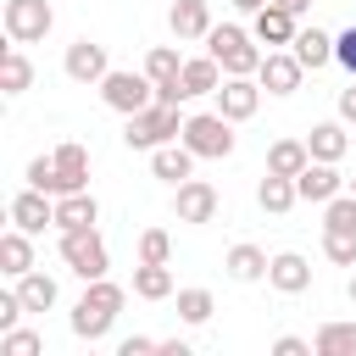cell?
<instances>
[{
  "label": "cell",
  "instance_id": "47",
  "mask_svg": "<svg viewBox=\"0 0 356 356\" xmlns=\"http://www.w3.org/2000/svg\"><path fill=\"white\" fill-rule=\"evenodd\" d=\"M345 189H350V195H356V178H350V184H345Z\"/></svg>",
  "mask_w": 356,
  "mask_h": 356
},
{
  "label": "cell",
  "instance_id": "1",
  "mask_svg": "<svg viewBox=\"0 0 356 356\" xmlns=\"http://www.w3.org/2000/svg\"><path fill=\"white\" fill-rule=\"evenodd\" d=\"M122 300H128V289L122 284H111V278H89L83 284V295H78V306H72V334L78 339H106L111 334V323H117V312H122Z\"/></svg>",
  "mask_w": 356,
  "mask_h": 356
},
{
  "label": "cell",
  "instance_id": "19",
  "mask_svg": "<svg viewBox=\"0 0 356 356\" xmlns=\"http://www.w3.org/2000/svg\"><path fill=\"white\" fill-rule=\"evenodd\" d=\"M167 28H172V39H206L217 22H211V6L206 0H172Z\"/></svg>",
  "mask_w": 356,
  "mask_h": 356
},
{
  "label": "cell",
  "instance_id": "3",
  "mask_svg": "<svg viewBox=\"0 0 356 356\" xmlns=\"http://www.w3.org/2000/svg\"><path fill=\"white\" fill-rule=\"evenodd\" d=\"M184 134V117H178V106H167V100H150L145 111H134L128 117V128H122V145L128 150H156V145H172Z\"/></svg>",
  "mask_w": 356,
  "mask_h": 356
},
{
  "label": "cell",
  "instance_id": "22",
  "mask_svg": "<svg viewBox=\"0 0 356 356\" xmlns=\"http://www.w3.org/2000/svg\"><path fill=\"white\" fill-rule=\"evenodd\" d=\"M222 267H228V278H234V284H256V278H267L273 256H267L261 245H250V239H245V245H234V250L222 256Z\"/></svg>",
  "mask_w": 356,
  "mask_h": 356
},
{
  "label": "cell",
  "instance_id": "45",
  "mask_svg": "<svg viewBox=\"0 0 356 356\" xmlns=\"http://www.w3.org/2000/svg\"><path fill=\"white\" fill-rule=\"evenodd\" d=\"M234 6H239V11H261L267 0H234Z\"/></svg>",
  "mask_w": 356,
  "mask_h": 356
},
{
  "label": "cell",
  "instance_id": "46",
  "mask_svg": "<svg viewBox=\"0 0 356 356\" xmlns=\"http://www.w3.org/2000/svg\"><path fill=\"white\" fill-rule=\"evenodd\" d=\"M350 306H356V273H350Z\"/></svg>",
  "mask_w": 356,
  "mask_h": 356
},
{
  "label": "cell",
  "instance_id": "2",
  "mask_svg": "<svg viewBox=\"0 0 356 356\" xmlns=\"http://www.w3.org/2000/svg\"><path fill=\"white\" fill-rule=\"evenodd\" d=\"M256 44H261V39H256L250 28H239V22H222V28L206 33V50L222 61L228 78H256V67H261V50H256Z\"/></svg>",
  "mask_w": 356,
  "mask_h": 356
},
{
  "label": "cell",
  "instance_id": "17",
  "mask_svg": "<svg viewBox=\"0 0 356 356\" xmlns=\"http://www.w3.org/2000/svg\"><path fill=\"white\" fill-rule=\"evenodd\" d=\"M267 284H273L278 295H300V289H312V261H306L300 250H278L273 267H267Z\"/></svg>",
  "mask_w": 356,
  "mask_h": 356
},
{
  "label": "cell",
  "instance_id": "29",
  "mask_svg": "<svg viewBox=\"0 0 356 356\" xmlns=\"http://www.w3.org/2000/svg\"><path fill=\"white\" fill-rule=\"evenodd\" d=\"M312 350L317 356H356V323H323L312 334Z\"/></svg>",
  "mask_w": 356,
  "mask_h": 356
},
{
  "label": "cell",
  "instance_id": "34",
  "mask_svg": "<svg viewBox=\"0 0 356 356\" xmlns=\"http://www.w3.org/2000/svg\"><path fill=\"white\" fill-rule=\"evenodd\" d=\"M39 350H44V339L33 328H6L0 334V356H39Z\"/></svg>",
  "mask_w": 356,
  "mask_h": 356
},
{
  "label": "cell",
  "instance_id": "16",
  "mask_svg": "<svg viewBox=\"0 0 356 356\" xmlns=\"http://www.w3.org/2000/svg\"><path fill=\"white\" fill-rule=\"evenodd\" d=\"M195 150L184 145V139H172V145H156L150 150V172L161 178V184H184V178H195Z\"/></svg>",
  "mask_w": 356,
  "mask_h": 356
},
{
  "label": "cell",
  "instance_id": "20",
  "mask_svg": "<svg viewBox=\"0 0 356 356\" xmlns=\"http://www.w3.org/2000/svg\"><path fill=\"white\" fill-rule=\"evenodd\" d=\"M95 222H100V200L89 189L56 195V228H95Z\"/></svg>",
  "mask_w": 356,
  "mask_h": 356
},
{
  "label": "cell",
  "instance_id": "38",
  "mask_svg": "<svg viewBox=\"0 0 356 356\" xmlns=\"http://www.w3.org/2000/svg\"><path fill=\"white\" fill-rule=\"evenodd\" d=\"M22 312H28V306H22V295H17V289H0V334H6V328H17V317H22Z\"/></svg>",
  "mask_w": 356,
  "mask_h": 356
},
{
  "label": "cell",
  "instance_id": "26",
  "mask_svg": "<svg viewBox=\"0 0 356 356\" xmlns=\"http://www.w3.org/2000/svg\"><path fill=\"white\" fill-rule=\"evenodd\" d=\"M256 200H261V211H273V217H284L295 200H300V189H295V178H284V172H267L261 184H256Z\"/></svg>",
  "mask_w": 356,
  "mask_h": 356
},
{
  "label": "cell",
  "instance_id": "4",
  "mask_svg": "<svg viewBox=\"0 0 356 356\" xmlns=\"http://www.w3.org/2000/svg\"><path fill=\"white\" fill-rule=\"evenodd\" d=\"M200 161H222V156H234V122L222 117V111H195V117H184V134H178Z\"/></svg>",
  "mask_w": 356,
  "mask_h": 356
},
{
  "label": "cell",
  "instance_id": "24",
  "mask_svg": "<svg viewBox=\"0 0 356 356\" xmlns=\"http://www.w3.org/2000/svg\"><path fill=\"white\" fill-rule=\"evenodd\" d=\"M289 50L300 56V67H306V72H317V67H328V61H334V33H323V28H300Z\"/></svg>",
  "mask_w": 356,
  "mask_h": 356
},
{
  "label": "cell",
  "instance_id": "44",
  "mask_svg": "<svg viewBox=\"0 0 356 356\" xmlns=\"http://www.w3.org/2000/svg\"><path fill=\"white\" fill-rule=\"evenodd\" d=\"M273 6H284V11H295V17H300V11L312 6V0H273Z\"/></svg>",
  "mask_w": 356,
  "mask_h": 356
},
{
  "label": "cell",
  "instance_id": "31",
  "mask_svg": "<svg viewBox=\"0 0 356 356\" xmlns=\"http://www.w3.org/2000/svg\"><path fill=\"white\" fill-rule=\"evenodd\" d=\"M211 312H217V300H211V289H178V317H184L189 328H200V323H211Z\"/></svg>",
  "mask_w": 356,
  "mask_h": 356
},
{
  "label": "cell",
  "instance_id": "33",
  "mask_svg": "<svg viewBox=\"0 0 356 356\" xmlns=\"http://www.w3.org/2000/svg\"><path fill=\"white\" fill-rule=\"evenodd\" d=\"M145 72H150L156 83H172V78L184 72V56H178L172 44H150V56H145Z\"/></svg>",
  "mask_w": 356,
  "mask_h": 356
},
{
  "label": "cell",
  "instance_id": "39",
  "mask_svg": "<svg viewBox=\"0 0 356 356\" xmlns=\"http://www.w3.org/2000/svg\"><path fill=\"white\" fill-rule=\"evenodd\" d=\"M150 350H161V339H150V334H128L117 345V356H150Z\"/></svg>",
  "mask_w": 356,
  "mask_h": 356
},
{
  "label": "cell",
  "instance_id": "5",
  "mask_svg": "<svg viewBox=\"0 0 356 356\" xmlns=\"http://www.w3.org/2000/svg\"><path fill=\"white\" fill-rule=\"evenodd\" d=\"M56 250H61L67 273H78L83 284H89V278H106V267H111L100 228H61V245H56Z\"/></svg>",
  "mask_w": 356,
  "mask_h": 356
},
{
  "label": "cell",
  "instance_id": "25",
  "mask_svg": "<svg viewBox=\"0 0 356 356\" xmlns=\"http://www.w3.org/2000/svg\"><path fill=\"white\" fill-rule=\"evenodd\" d=\"M306 145H312V161H345V150H350L345 122H312Z\"/></svg>",
  "mask_w": 356,
  "mask_h": 356
},
{
  "label": "cell",
  "instance_id": "36",
  "mask_svg": "<svg viewBox=\"0 0 356 356\" xmlns=\"http://www.w3.org/2000/svg\"><path fill=\"white\" fill-rule=\"evenodd\" d=\"M28 184L44 189V195H56V156H33L28 161Z\"/></svg>",
  "mask_w": 356,
  "mask_h": 356
},
{
  "label": "cell",
  "instance_id": "10",
  "mask_svg": "<svg viewBox=\"0 0 356 356\" xmlns=\"http://www.w3.org/2000/svg\"><path fill=\"white\" fill-rule=\"evenodd\" d=\"M345 184H350V178L339 172V161H306V172L295 178L300 200H312V206H328V200H334Z\"/></svg>",
  "mask_w": 356,
  "mask_h": 356
},
{
  "label": "cell",
  "instance_id": "6",
  "mask_svg": "<svg viewBox=\"0 0 356 356\" xmlns=\"http://www.w3.org/2000/svg\"><path fill=\"white\" fill-rule=\"evenodd\" d=\"M95 89H100V100H106L111 111H122V117H134V111H145V106L156 100V78H150V72H117V67H111Z\"/></svg>",
  "mask_w": 356,
  "mask_h": 356
},
{
  "label": "cell",
  "instance_id": "37",
  "mask_svg": "<svg viewBox=\"0 0 356 356\" xmlns=\"http://www.w3.org/2000/svg\"><path fill=\"white\" fill-rule=\"evenodd\" d=\"M334 61L356 78V28H345V33H334Z\"/></svg>",
  "mask_w": 356,
  "mask_h": 356
},
{
  "label": "cell",
  "instance_id": "32",
  "mask_svg": "<svg viewBox=\"0 0 356 356\" xmlns=\"http://www.w3.org/2000/svg\"><path fill=\"white\" fill-rule=\"evenodd\" d=\"M323 256L334 267H356V228H323Z\"/></svg>",
  "mask_w": 356,
  "mask_h": 356
},
{
  "label": "cell",
  "instance_id": "18",
  "mask_svg": "<svg viewBox=\"0 0 356 356\" xmlns=\"http://www.w3.org/2000/svg\"><path fill=\"white\" fill-rule=\"evenodd\" d=\"M222 78H228V72H222V61H217L211 50H206V56H189V61H184V72H178V83H184V95H189V100H195V95H217V89H222Z\"/></svg>",
  "mask_w": 356,
  "mask_h": 356
},
{
  "label": "cell",
  "instance_id": "27",
  "mask_svg": "<svg viewBox=\"0 0 356 356\" xmlns=\"http://www.w3.org/2000/svg\"><path fill=\"white\" fill-rule=\"evenodd\" d=\"M134 295H139V300H167V295H172L167 261H139V267H134Z\"/></svg>",
  "mask_w": 356,
  "mask_h": 356
},
{
  "label": "cell",
  "instance_id": "15",
  "mask_svg": "<svg viewBox=\"0 0 356 356\" xmlns=\"http://www.w3.org/2000/svg\"><path fill=\"white\" fill-rule=\"evenodd\" d=\"M50 156H56V195H72V189H89V150H83L78 139H67V145H56Z\"/></svg>",
  "mask_w": 356,
  "mask_h": 356
},
{
  "label": "cell",
  "instance_id": "9",
  "mask_svg": "<svg viewBox=\"0 0 356 356\" xmlns=\"http://www.w3.org/2000/svg\"><path fill=\"white\" fill-rule=\"evenodd\" d=\"M300 78H306V67H300V56H295V50H267V56H261V67H256V83H261L267 95H295V89H300Z\"/></svg>",
  "mask_w": 356,
  "mask_h": 356
},
{
  "label": "cell",
  "instance_id": "42",
  "mask_svg": "<svg viewBox=\"0 0 356 356\" xmlns=\"http://www.w3.org/2000/svg\"><path fill=\"white\" fill-rule=\"evenodd\" d=\"M156 100H167V106H178V100H189V95H184V83L172 78V83H156Z\"/></svg>",
  "mask_w": 356,
  "mask_h": 356
},
{
  "label": "cell",
  "instance_id": "23",
  "mask_svg": "<svg viewBox=\"0 0 356 356\" xmlns=\"http://www.w3.org/2000/svg\"><path fill=\"white\" fill-rule=\"evenodd\" d=\"M306 161H312V145H306V139H273V145H267V172L300 178Z\"/></svg>",
  "mask_w": 356,
  "mask_h": 356
},
{
  "label": "cell",
  "instance_id": "8",
  "mask_svg": "<svg viewBox=\"0 0 356 356\" xmlns=\"http://www.w3.org/2000/svg\"><path fill=\"white\" fill-rule=\"evenodd\" d=\"M172 217L189 222V228L211 222V217H217V189H211L206 178H184V184H172Z\"/></svg>",
  "mask_w": 356,
  "mask_h": 356
},
{
  "label": "cell",
  "instance_id": "7",
  "mask_svg": "<svg viewBox=\"0 0 356 356\" xmlns=\"http://www.w3.org/2000/svg\"><path fill=\"white\" fill-rule=\"evenodd\" d=\"M0 22H6V39H11V44H33V39L50 33L56 11H50V0H6Z\"/></svg>",
  "mask_w": 356,
  "mask_h": 356
},
{
  "label": "cell",
  "instance_id": "12",
  "mask_svg": "<svg viewBox=\"0 0 356 356\" xmlns=\"http://www.w3.org/2000/svg\"><path fill=\"white\" fill-rule=\"evenodd\" d=\"M256 106H261V83H256V78H222V89H217V111H222L228 122H250Z\"/></svg>",
  "mask_w": 356,
  "mask_h": 356
},
{
  "label": "cell",
  "instance_id": "13",
  "mask_svg": "<svg viewBox=\"0 0 356 356\" xmlns=\"http://www.w3.org/2000/svg\"><path fill=\"white\" fill-rule=\"evenodd\" d=\"M11 222L17 228H28V234H44V228H56V195H44V189H22L17 200H11Z\"/></svg>",
  "mask_w": 356,
  "mask_h": 356
},
{
  "label": "cell",
  "instance_id": "35",
  "mask_svg": "<svg viewBox=\"0 0 356 356\" xmlns=\"http://www.w3.org/2000/svg\"><path fill=\"white\" fill-rule=\"evenodd\" d=\"M167 256H172L167 228H145V234H139V261H167Z\"/></svg>",
  "mask_w": 356,
  "mask_h": 356
},
{
  "label": "cell",
  "instance_id": "40",
  "mask_svg": "<svg viewBox=\"0 0 356 356\" xmlns=\"http://www.w3.org/2000/svg\"><path fill=\"white\" fill-rule=\"evenodd\" d=\"M273 356H312V345L295 339V334H278V339H273Z\"/></svg>",
  "mask_w": 356,
  "mask_h": 356
},
{
  "label": "cell",
  "instance_id": "14",
  "mask_svg": "<svg viewBox=\"0 0 356 356\" xmlns=\"http://www.w3.org/2000/svg\"><path fill=\"white\" fill-rule=\"evenodd\" d=\"M250 33L267 44V50H284V44H295V33H300V22H295V11H284V6H261L256 11V22H250Z\"/></svg>",
  "mask_w": 356,
  "mask_h": 356
},
{
  "label": "cell",
  "instance_id": "43",
  "mask_svg": "<svg viewBox=\"0 0 356 356\" xmlns=\"http://www.w3.org/2000/svg\"><path fill=\"white\" fill-rule=\"evenodd\" d=\"M161 356H189V339H161Z\"/></svg>",
  "mask_w": 356,
  "mask_h": 356
},
{
  "label": "cell",
  "instance_id": "30",
  "mask_svg": "<svg viewBox=\"0 0 356 356\" xmlns=\"http://www.w3.org/2000/svg\"><path fill=\"white\" fill-rule=\"evenodd\" d=\"M28 83H33V61L22 56V44H11V50L0 56V89H6V95H22Z\"/></svg>",
  "mask_w": 356,
  "mask_h": 356
},
{
  "label": "cell",
  "instance_id": "28",
  "mask_svg": "<svg viewBox=\"0 0 356 356\" xmlns=\"http://www.w3.org/2000/svg\"><path fill=\"white\" fill-rule=\"evenodd\" d=\"M17 295H22V306H28V312H50L61 289H56V278H50V273H39V267H33V273H22V278H17Z\"/></svg>",
  "mask_w": 356,
  "mask_h": 356
},
{
  "label": "cell",
  "instance_id": "11",
  "mask_svg": "<svg viewBox=\"0 0 356 356\" xmlns=\"http://www.w3.org/2000/svg\"><path fill=\"white\" fill-rule=\"evenodd\" d=\"M61 67H67V78H72V83H100V78L111 72V61H106V44H95V39H72Z\"/></svg>",
  "mask_w": 356,
  "mask_h": 356
},
{
  "label": "cell",
  "instance_id": "21",
  "mask_svg": "<svg viewBox=\"0 0 356 356\" xmlns=\"http://www.w3.org/2000/svg\"><path fill=\"white\" fill-rule=\"evenodd\" d=\"M0 273H6V278L33 273V234L17 228V222H11V234H0Z\"/></svg>",
  "mask_w": 356,
  "mask_h": 356
},
{
  "label": "cell",
  "instance_id": "41",
  "mask_svg": "<svg viewBox=\"0 0 356 356\" xmlns=\"http://www.w3.org/2000/svg\"><path fill=\"white\" fill-rule=\"evenodd\" d=\"M339 122H356V78L339 89Z\"/></svg>",
  "mask_w": 356,
  "mask_h": 356
}]
</instances>
